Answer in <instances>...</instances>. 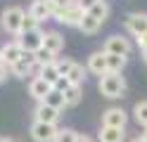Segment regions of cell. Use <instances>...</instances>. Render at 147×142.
<instances>
[{"label": "cell", "instance_id": "obj_1", "mask_svg": "<svg viewBox=\"0 0 147 142\" xmlns=\"http://www.w3.org/2000/svg\"><path fill=\"white\" fill-rule=\"evenodd\" d=\"M100 92L109 100H116V97H123L126 92V81L121 73H105L100 78Z\"/></svg>", "mask_w": 147, "mask_h": 142}, {"label": "cell", "instance_id": "obj_2", "mask_svg": "<svg viewBox=\"0 0 147 142\" xmlns=\"http://www.w3.org/2000/svg\"><path fill=\"white\" fill-rule=\"evenodd\" d=\"M24 17H26V12H24L22 7H17V5L5 7V9H3V14H0V19H3V28H5L7 33H12L14 38H19Z\"/></svg>", "mask_w": 147, "mask_h": 142}, {"label": "cell", "instance_id": "obj_3", "mask_svg": "<svg viewBox=\"0 0 147 142\" xmlns=\"http://www.w3.org/2000/svg\"><path fill=\"white\" fill-rule=\"evenodd\" d=\"M131 50H133L131 40L123 38V36H116V33L109 36L107 40H105V47H102L105 55H121V57H128V55H131Z\"/></svg>", "mask_w": 147, "mask_h": 142}, {"label": "cell", "instance_id": "obj_4", "mask_svg": "<svg viewBox=\"0 0 147 142\" xmlns=\"http://www.w3.org/2000/svg\"><path fill=\"white\" fill-rule=\"evenodd\" d=\"M57 133H59V128L52 126V123H38V121L31 123V137L36 142H55Z\"/></svg>", "mask_w": 147, "mask_h": 142}, {"label": "cell", "instance_id": "obj_5", "mask_svg": "<svg viewBox=\"0 0 147 142\" xmlns=\"http://www.w3.org/2000/svg\"><path fill=\"white\" fill-rule=\"evenodd\" d=\"M29 14L33 19H38V22H45V19L57 14V7L52 5V0H33L29 7Z\"/></svg>", "mask_w": 147, "mask_h": 142}, {"label": "cell", "instance_id": "obj_6", "mask_svg": "<svg viewBox=\"0 0 147 142\" xmlns=\"http://www.w3.org/2000/svg\"><path fill=\"white\" fill-rule=\"evenodd\" d=\"M126 123H128V114L121 107H109L102 114V126L107 128H126Z\"/></svg>", "mask_w": 147, "mask_h": 142}, {"label": "cell", "instance_id": "obj_7", "mask_svg": "<svg viewBox=\"0 0 147 142\" xmlns=\"http://www.w3.org/2000/svg\"><path fill=\"white\" fill-rule=\"evenodd\" d=\"M17 40H19V45L24 47V52H36V50H40L43 47V40H45V31H29V33H22L19 38H17Z\"/></svg>", "mask_w": 147, "mask_h": 142}, {"label": "cell", "instance_id": "obj_8", "mask_svg": "<svg viewBox=\"0 0 147 142\" xmlns=\"http://www.w3.org/2000/svg\"><path fill=\"white\" fill-rule=\"evenodd\" d=\"M83 14H86V12H83L78 5H71V7H67V9H59V12L55 14V22H59V24H64V26H76V28H78Z\"/></svg>", "mask_w": 147, "mask_h": 142}, {"label": "cell", "instance_id": "obj_9", "mask_svg": "<svg viewBox=\"0 0 147 142\" xmlns=\"http://www.w3.org/2000/svg\"><path fill=\"white\" fill-rule=\"evenodd\" d=\"M126 28H128V33H133L135 38H140L147 33V14L145 12H131L126 17Z\"/></svg>", "mask_w": 147, "mask_h": 142}, {"label": "cell", "instance_id": "obj_10", "mask_svg": "<svg viewBox=\"0 0 147 142\" xmlns=\"http://www.w3.org/2000/svg\"><path fill=\"white\" fill-rule=\"evenodd\" d=\"M0 52H3L5 64L12 66V64H17V62L24 57V47L19 45V40H10V43H5L3 47H0Z\"/></svg>", "mask_w": 147, "mask_h": 142}, {"label": "cell", "instance_id": "obj_11", "mask_svg": "<svg viewBox=\"0 0 147 142\" xmlns=\"http://www.w3.org/2000/svg\"><path fill=\"white\" fill-rule=\"evenodd\" d=\"M57 118H59V111L57 109H52L50 104H45V102H38V107H36V111H33V121L57 126Z\"/></svg>", "mask_w": 147, "mask_h": 142}, {"label": "cell", "instance_id": "obj_12", "mask_svg": "<svg viewBox=\"0 0 147 142\" xmlns=\"http://www.w3.org/2000/svg\"><path fill=\"white\" fill-rule=\"evenodd\" d=\"M86 69L90 71V73H95V76H102L107 73V55L102 52V50H97V52H93L88 57V64H86Z\"/></svg>", "mask_w": 147, "mask_h": 142}, {"label": "cell", "instance_id": "obj_13", "mask_svg": "<svg viewBox=\"0 0 147 142\" xmlns=\"http://www.w3.org/2000/svg\"><path fill=\"white\" fill-rule=\"evenodd\" d=\"M50 90H52V85L45 83L40 76L31 78V83H29V95H31L33 100H38V102H45V97L50 95Z\"/></svg>", "mask_w": 147, "mask_h": 142}, {"label": "cell", "instance_id": "obj_14", "mask_svg": "<svg viewBox=\"0 0 147 142\" xmlns=\"http://www.w3.org/2000/svg\"><path fill=\"white\" fill-rule=\"evenodd\" d=\"M43 47H45V50H50L55 57H57V55L64 50V36H62L59 31H45Z\"/></svg>", "mask_w": 147, "mask_h": 142}, {"label": "cell", "instance_id": "obj_15", "mask_svg": "<svg viewBox=\"0 0 147 142\" xmlns=\"http://www.w3.org/2000/svg\"><path fill=\"white\" fill-rule=\"evenodd\" d=\"M97 140L100 142H123L126 140V130L123 128H107V126H102Z\"/></svg>", "mask_w": 147, "mask_h": 142}, {"label": "cell", "instance_id": "obj_16", "mask_svg": "<svg viewBox=\"0 0 147 142\" xmlns=\"http://www.w3.org/2000/svg\"><path fill=\"white\" fill-rule=\"evenodd\" d=\"M100 28H102V24H100L95 17H90L88 12L83 14V19H81V24H78V31L83 33V36H95Z\"/></svg>", "mask_w": 147, "mask_h": 142}, {"label": "cell", "instance_id": "obj_17", "mask_svg": "<svg viewBox=\"0 0 147 142\" xmlns=\"http://www.w3.org/2000/svg\"><path fill=\"white\" fill-rule=\"evenodd\" d=\"M45 104H50L52 109H57V111H64L67 109V97H64V92H59V90H50V95L45 97Z\"/></svg>", "mask_w": 147, "mask_h": 142}, {"label": "cell", "instance_id": "obj_18", "mask_svg": "<svg viewBox=\"0 0 147 142\" xmlns=\"http://www.w3.org/2000/svg\"><path fill=\"white\" fill-rule=\"evenodd\" d=\"M128 62V57L121 55H107V73H121L123 66Z\"/></svg>", "mask_w": 147, "mask_h": 142}, {"label": "cell", "instance_id": "obj_19", "mask_svg": "<svg viewBox=\"0 0 147 142\" xmlns=\"http://www.w3.org/2000/svg\"><path fill=\"white\" fill-rule=\"evenodd\" d=\"M40 78L45 81V83H50V85H55V83H57L59 78H62V76H59V71H57V64H45V66H40Z\"/></svg>", "mask_w": 147, "mask_h": 142}, {"label": "cell", "instance_id": "obj_20", "mask_svg": "<svg viewBox=\"0 0 147 142\" xmlns=\"http://www.w3.org/2000/svg\"><path fill=\"white\" fill-rule=\"evenodd\" d=\"M86 73H88V69H86L83 64H74V69L69 71V76H67V78H69V83H71V85H83Z\"/></svg>", "mask_w": 147, "mask_h": 142}, {"label": "cell", "instance_id": "obj_21", "mask_svg": "<svg viewBox=\"0 0 147 142\" xmlns=\"http://www.w3.org/2000/svg\"><path fill=\"white\" fill-rule=\"evenodd\" d=\"M88 14H90V17H95L100 24H105V22H107V17H109V5L105 3V0H100V3H95V7L90 9Z\"/></svg>", "mask_w": 147, "mask_h": 142}, {"label": "cell", "instance_id": "obj_22", "mask_svg": "<svg viewBox=\"0 0 147 142\" xmlns=\"http://www.w3.org/2000/svg\"><path fill=\"white\" fill-rule=\"evenodd\" d=\"M64 97H67V107H76L83 97V85H71V88L64 92Z\"/></svg>", "mask_w": 147, "mask_h": 142}, {"label": "cell", "instance_id": "obj_23", "mask_svg": "<svg viewBox=\"0 0 147 142\" xmlns=\"http://www.w3.org/2000/svg\"><path fill=\"white\" fill-rule=\"evenodd\" d=\"M133 116H135V121L140 123V126L147 128V100H140L133 107Z\"/></svg>", "mask_w": 147, "mask_h": 142}, {"label": "cell", "instance_id": "obj_24", "mask_svg": "<svg viewBox=\"0 0 147 142\" xmlns=\"http://www.w3.org/2000/svg\"><path fill=\"white\" fill-rule=\"evenodd\" d=\"M33 57H36V64H38V66H45V64H52V62H57V57H55L50 50H45V47L36 50V52H33Z\"/></svg>", "mask_w": 147, "mask_h": 142}, {"label": "cell", "instance_id": "obj_25", "mask_svg": "<svg viewBox=\"0 0 147 142\" xmlns=\"http://www.w3.org/2000/svg\"><path fill=\"white\" fill-rule=\"evenodd\" d=\"M76 137H78V133L74 130V128H59L55 142H76Z\"/></svg>", "mask_w": 147, "mask_h": 142}, {"label": "cell", "instance_id": "obj_26", "mask_svg": "<svg viewBox=\"0 0 147 142\" xmlns=\"http://www.w3.org/2000/svg\"><path fill=\"white\" fill-rule=\"evenodd\" d=\"M40 28V22L38 19H33L29 12H26V17H24V22H22V33H29V31H38ZM19 33V36H22Z\"/></svg>", "mask_w": 147, "mask_h": 142}, {"label": "cell", "instance_id": "obj_27", "mask_svg": "<svg viewBox=\"0 0 147 142\" xmlns=\"http://www.w3.org/2000/svg\"><path fill=\"white\" fill-rule=\"evenodd\" d=\"M55 64H57L59 76H64V78H67V76H69V71L74 69V64H76V62H74V59H69V57H64V59H57Z\"/></svg>", "mask_w": 147, "mask_h": 142}, {"label": "cell", "instance_id": "obj_28", "mask_svg": "<svg viewBox=\"0 0 147 142\" xmlns=\"http://www.w3.org/2000/svg\"><path fill=\"white\" fill-rule=\"evenodd\" d=\"M52 88H55V90H59V92H67V90L71 88V83H69V78H64V76H62V78H59L57 83H55Z\"/></svg>", "mask_w": 147, "mask_h": 142}, {"label": "cell", "instance_id": "obj_29", "mask_svg": "<svg viewBox=\"0 0 147 142\" xmlns=\"http://www.w3.org/2000/svg\"><path fill=\"white\" fill-rule=\"evenodd\" d=\"M95 3H100V0H76V5L83 9V12H90V9L95 7Z\"/></svg>", "mask_w": 147, "mask_h": 142}, {"label": "cell", "instance_id": "obj_30", "mask_svg": "<svg viewBox=\"0 0 147 142\" xmlns=\"http://www.w3.org/2000/svg\"><path fill=\"white\" fill-rule=\"evenodd\" d=\"M52 5L57 7V12H59V9H67L71 5H76V0H52Z\"/></svg>", "mask_w": 147, "mask_h": 142}, {"label": "cell", "instance_id": "obj_31", "mask_svg": "<svg viewBox=\"0 0 147 142\" xmlns=\"http://www.w3.org/2000/svg\"><path fill=\"white\" fill-rule=\"evenodd\" d=\"M7 73H10V66H7V64H0V83L7 78Z\"/></svg>", "mask_w": 147, "mask_h": 142}, {"label": "cell", "instance_id": "obj_32", "mask_svg": "<svg viewBox=\"0 0 147 142\" xmlns=\"http://www.w3.org/2000/svg\"><path fill=\"white\" fill-rule=\"evenodd\" d=\"M135 40H138V45H140L142 50H145V47H147V33H145V36H140V38H135Z\"/></svg>", "mask_w": 147, "mask_h": 142}, {"label": "cell", "instance_id": "obj_33", "mask_svg": "<svg viewBox=\"0 0 147 142\" xmlns=\"http://www.w3.org/2000/svg\"><path fill=\"white\" fill-rule=\"evenodd\" d=\"M76 142H93V137H90V135H83V133H78Z\"/></svg>", "mask_w": 147, "mask_h": 142}, {"label": "cell", "instance_id": "obj_34", "mask_svg": "<svg viewBox=\"0 0 147 142\" xmlns=\"http://www.w3.org/2000/svg\"><path fill=\"white\" fill-rule=\"evenodd\" d=\"M131 142H147V140H145V137H133Z\"/></svg>", "mask_w": 147, "mask_h": 142}, {"label": "cell", "instance_id": "obj_35", "mask_svg": "<svg viewBox=\"0 0 147 142\" xmlns=\"http://www.w3.org/2000/svg\"><path fill=\"white\" fill-rule=\"evenodd\" d=\"M0 142H14L12 137H0Z\"/></svg>", "mask_w": 147, "mask_h": 142}, {"label": "cell", "instance_id": "obj_36", "mask_svg": "<svg viewBox=\"0 0 147 142\" xmlns=\"http://www.w3.org/2000/svg\"><path fill=\"white\" fill-rule=\"evenodd\" d=\"M142 59L147 62V47H145V50H142Z\"/></svg>", "mask_w": 147, "mask_h": 142}, {"label": "cell", "instance_id": "obj_37", "mask_svg": "<svg viewBox=\"0 0 147 142\" xmlns=\"http://www.w3.org/2000/svg\"><path fill=\"white\" fill-rule=\"evenodd\" d=\"M0 64H5V59H3V52H0Z\"/></svg>", "mask_w": 147, "mask_h": 142}]
</instances>
